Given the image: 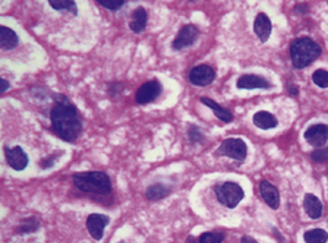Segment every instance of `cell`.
<instances>
[{
	"mask_svg": "<svg viewBox=\"0 0 328 243\" xmlns=\"http://www.w3.org/2000/svg\"><path fill=\"white\" fill-rule=\"evenodd\" d=\"M50 110L51 130L65 142H75L82 132V119L76 106L63 94H53Z\"/></svg>",
	"mask_w": 328,
	"mask_h": 243,
	"instance_id": "6da1fadb",
	"label": "cell"
},
{
	"mask_svg": "<svg viewBox=\"0 0 328 243\" xmlns=\"http://www.w3.org/2000/svg\"><path fill=\"white\" fill-rule=\"evenodd\" d=\"M73 185L85 194L107 195L111 192V179L104 172H82L72 176Z\"/></svg>",
	"mask_w": 328,
	"mask_h": 243,
	"instance_id": "7a4b0ae2",
	"label": "cell"
},
{
	"mask_svg": "<svg viewBox=\"0 0 328 243\" xmlns=\"http://www.w3.org/2000/svg\"><path fill=\"white\" fill-rule=\"evenodd\" d=\"M321 54V47L308 37H300L290 44V59L296 69H303L315 62Z\"/></svg>",
	"mask_w": 328,
	"mask_h": 243,
	"instance_id": "3957f363",
	"label": "cell"
},
{
	"mask_svg": "<svg viewBox=\"0 0 328 243\" xmlns=\"http://www.w3.org/2000/svg\"><path fill=\"white\" fill-rule=\"evenodd\" d=\"M214 192H216V196H217L220 204H223L224 207H227V208L238 207L239 202L245 196L243 189L238 183H235V182H223V183H219V185H216V188H214Z\"/></svg>",
	"mask_w": 328,
	"mask_h": 243,
	"instance_id": "277c9868",
	"label": "cell"
},
{
	"mask_svg": "<svg viewBox=\"0 0 328 243\" xmlns=\"http://www.w3.org/2000/svg\"><path fill=\"white\" fill-rule=\"evenodd\" d=\"M217 154L230 157L238 161H243L248 156V146H246V142L240 138H227L220 144Z\"/></svg>",
	"mask_w": 328,
	"mask_h": 243,
	"instance_id": "5b68a950",
	"label": "cell"
},
{
	"mask_svg": "<svg viewBox=\"0 0 328 243\" xmlns=\"http://www.w3.org/2000/svg\"><path fill=\"white\" fill-rule=\"evenodd\" d=\"M161 91H163V87H161L159 79H151V81H147L145 84H142L138 88L135 100H137L138 104L145 106V104L156 101L161 96Z\"/></svg>",
	"mask_w": 328,
	"mask_h": 243,
	"instance_id": "8992f818",
	"label": "cell"
},
{
	"mask_svg": "<svg viewBox=\"0 0 328 243\" xmlns=\"http://www.w3.org/2000/svg\"><path fill=\"white\" fill-rule=\"evenodd\" d=\"M188 78L195 87H207L216 79V70L208 65H198L189 70Z\"/></svg>",
	"mask_w": 328,
	"mask_h": 243,
	"instance_id": "52a82bcc",
	"label": "cell"
},
{
	"mask_svg": "<svg viewBox=\"0 0 328 243\" xmlns=\"http://www.w3.org/2000/svg\"><path fill=\"white\" fill-rule=\"evenodd\" d=\"M5 158L8 161L10 169L16 170V172H22L27 169V165L30 163V158H28V154L24 151V148L20 145L16 146H5Z\"/></svg>",
	"mask_w": 328,
	"mask_h": 243,
	"instance_id": "ba28073f",
	"label": "cell"
},
{
	"mask_svg": "<svg viewBox=\"0 0 328 243\" xmlns=\"http://www.w3.org/2000/svg\"><path fill=\"white\" fill-rule=\"evenodd\" d=\"M198 37L199 29L195 25L188 24V25H185V27H182L179 29L176 39L173 40V43H171V47H173V50L186 49L189 46H192L198 40Z\"/></svg>",
	"mask_w": 328,
	"mask_h": 243,
	"instance_id": "9c48e42d",
	"label": "cell"
},
{
	"mask_svg": "<svg viewBox=\"0 0 328 243\" xmlns=\"http://www.w3.org/2000/svg\"><path fill=\"white\" fill-rule=\"evenodd\" d=\"M110 217L104 214H91L87 218V229L94 240H101L104 236V227L109 226Z\"/></svg>",
	"mask_w": 328,
	"mask_h": 243,
	"instance_id": "30bf717a",
	"label": "cell"
},
{
	"mask_svg": "<svg viewBox=\"0 0 328 243\" xmlns=\"http://www.w3.org/2000/svg\"><path fill=\"white\" fill-rule=\"evenodd\" d=\"M305 139L308 141V144L315 148L325 145L328 141V126L324 123L309 126L305 132Z\"/></svg>",
	"mask_w": 328,
	"mask_h": 243,
	"instance_id": "8fae6325",
	"label": "cell"
},
{
	"mask_svg": "<svg viewBox=\"0 0 328 243\" xmlns=\"http://www.w3.org/2000/svg\"><path fill=\"white\" fill-rule=\"evenodd\" d=\"M236 87L239 89H268L271 84L259 75H242L236 82Z\"/></svg>",
	"mask_w": 328,
	"mask_h": 243,
	"instance_id": "7c38bea8",
	"label": "cell"
},
{
	"mask_svg": "<svg viewBox=\"0 0 328 243\" xmlns=\"http://www.w3.org/2000/svg\"><path fill=\"white\" fill-rule=\"evenodd\" d=\"M271 31H273V24H271V20L265 13H258L255 16V22H254V32L257 34V37L259 39V41L262 43H267L271 35Z\"/></svg>",
	"mask_w": 328,
	"mask_h": 243,
	"instance_id": "4fadbf2b",
	"label": "cell"
},
{
	"mask_svg": "<svg viewBox=\"0 0 328 243\" xmlns=\"http://www.w3.org/2000/svg\"><path fill=\"white\" fill-rule=\"evenodd\" d=\"M259 191H261V195H262L265 204L268 205L271 210H277L279 208L280 194L276 186L267 182V180H262L261 185H259Z\"/></svg>",
	"mask_w": 328,
	"mask_h": 243,
	"instance_id": "5bb4252c",
	"label": "cell"
},
{
	"mask_svg": "<svg viewBox=\"0 0 328 243\" xmlns=\"http://www.w3.org/2000/svg\"><path fill=\"white\" fill-rule=\"evenodd\" d=\"M20 44V37L18 34L9 27L2 25L0 27V49L8 51V50L15 49Z\"/></svg>",
	"mask_w": 328,
	"mask_h": 243,
	"instance_id": "9a60e30c",
	"label": "cell"
},
{
	"mask_svg": "<svg viewBox=\"0 0 328 243\" xmlns=\"http://www.w3.org/2000/svg\"><path fill=\"white\" fill-rule=\"evenodd\" d=\"M147 22H148V13L142 6L137 8L132 12V18L129 22V28L135 32V34H141L147 28Z\"/></svg>",
	"mask_w": 328,
	"mask_h": 243,
	"instance_id": "2e32d148",
	"label": "cell"
},
{
	"mask_svg": "<svg viewBox=\"0 0 328 243\" xmlns=\"http://www.w3.org/2000/svg\"><path fill=\"white\" fill-rule=\"evenodd\" d=\"M303 208L306 211V214L312 218V220H318L322 215V202L319 201L315 195L306 194L303 198Z\"/></svg>",
	"mask_w": 328,
	"mask_h": 243,
	"instance_id": "e0dca14e",
	"label": "cell"
},
{
	"mask_svg": "<svg viewBox=\"0 0 328 243\" xmlns=\"http://www.w3.org/2000/svg\"><path fill=\"white\" fill-rule=\"evenodd\" d=\"M254 125L262 130H268V129H273L279 125V120L277 117L274 116L273 113L269 111H265V110H261L258 113L254 115Z\"/></svg>",
	"mask_w": 328,
	"mask_h": 243,
	"instance_id": "ac0fdd59",
	"label": "cell"
},
{
	"mask_svg": "<svg viewBox=\"0 0 328 243\" xmlns=\"http://www.w3.org/2000/svg\"><path fill=\"white\" fill-rule=\"evenodd\" d=\"M201 101L207 106V107H209L213 111H214V115L216 116L219 117L220 120H223L224 123H230V122H233V115H231V111L230 110H227V108H224L223 106H220L219 103H216L214 100H211V98L208 97H202L201 98Z\"/></svg>",
	"mask_w": 328,
	"mask_h": 243,
	"instance_id": "d6986e66",
	"label": "cell"
},
{
	"mask_svg": "<svg viewBox=\"0 0 328 243\" xmlns=\"http://www.w3.org/2000/svg\"><path fill=\"white\" fill-rule=\"evenodd\" d=\"M169 194L170 188L163 185V183H154V185L148 186V189L145 191V196L149 201H160V199L166 198Z\"/></svg>",
	"mask_w": 328,
	"mask_h": 243,
	"instance_id": "ffe728a7",
	"label": "cell"
},
{
	"mask_svg": "<svg viewBox=\"0 0 328 243\" xmlns=\"http://www.w3.org/2000/svg\"><path fill=\"white\" fill-rule=\"evenodd\" d=\"M38 229H40V218L38 217H28V218L22 220L20 226L16 227V233L30 234L37 232Z\"/></svg>",
	"mask_w": 328,
	"mask_h": 243,
	"instance_id": "44dd1931",
	"label": "cell"
},
{
	"mask_svg": "<svg viewBox=\"0 0 328 243\" xmlns=\"http://www.w3.org/2000/svg\"><path fill=\"white\" fill-rule=\"evenodd\" d=\"M303 239L306 243H327L328 233L322 229H311L305 232Z\"/></svg>",
	"mask_w": 328,
	"mask_h": 243,
	"instance_id": "7402d4cb",
	"label": "cell"
},
{
	"mask_svg": "<svg viewBox=\"0 0 328 243\" xmlns=\"http://www.w3.org/2000/svg\"><path fill=\"white\" fill-rule=\"evenodd\" d=\"M49 5L54 10H60V12H72L73 15H76V13H78L76 2H73V0H59V2L50 0Z\"/></svg>",
	"mask_w": 328,
	"mask_h": 243,
	"instance_id": "603a6c76",
	"label": "cell"
},
{
	"mask_svg": "<svg viewBox=\"0 0 328 243\" xmlns=\"http://www.w3.org/2000/svg\"><path fill=\"white\" fill-rule=\"evenodd\" d=\"M314 84L319 88H328V72L324 69H318L312 73Z\"/></svg>",
	"mask_w": 328,
	"mask_h": 243,
	"instance_id": "cb8c5ba5",
	"label": "cell"
},
{
	"mask_svg": "<svg viewBox=\"0 0 328 243\" xmlns=\"http://www.w3.org/2000/svg\"><path fill=\"white\" fill-rule=\"evenodd\" d=\"M224 239V234L221 232H205L201 234L199 243H221Z\"/></svg>",
	"mask_w": 328,
	"mask_h": 243,
	"instance_id": "d4e9b609",
	"label": "cell"
},
{
	"mask_svg": "<svg viewBox=\"0 0 328 243\" xmlns=\"http://www.w3.org/2000/svg\"><path fill=\"white\" fill-rule=\"evenodd\" d=\"M97 3H99L101 8H106V9L111 10V12L120 10L126 5L125 0H97Z\"/></svg>",
	"mask_w": 328,
	"mask_h": 243,
	"instance_id": "484cf974",
	"label": "cell"
},
{
	"mask_svg": "<svg viewBox=\"0 0 328 243\" xmlns=\"http://www.w3.org/2000/svg\"><path fill=\"white\" fill-rule=\"evenodd\" d=\"M311 158H312V161H315V163H325L328 160V149L327 148L315 149V151L311 154Z\"/></svg>",
	"mask_w": 328,
	"mask_h": 243,
	"instance_id": "4316f807",
	"label": "cell"
},
{
	"mask_svg": "<svg viewBox=\"0 0 328 243\" xmlns=\"http://www.w3.org/2000/svg\"><path fill=\"white\" fill-rule=\"evenodd\" d=\"M123 84L119 82V81H116V82H111L109 84V96L111 98H116L119 97L120 94L123 92Z\"/></svg>",
	"mask_w": 328,
	"mask_h": 243,
	"instance_id": "83f0119b",
	"label": "cell"
},
{
	"mask_svg": "<svg viewBox=\"0 0 328 243\" xmlns=\"http://www.w3.org/2000/svg\"><path fill=\"white\" fill-rule=\"evenodd\" d=\"M188 135H189V139H190L192 142H201V141L204 139V135L201 134V130H199L197 126H194V125H190V126H189Z\"/></svg>",
	"mask_w": 328,
	"mask_h": 243,
	"instance_id": "f1b7e54d",
	"label": "cell"
},
{
	"mask_svg": "<svg viewBox=\"0 0 328 243\" xmlns=\"http://www.w3.org/2000/svg\"><path fill=\"white\" fill-rule=\"evenodd\" d=\"M56 160H57V156H50L47 158H43L40 161V167L41 169H51L56 164Z\"/></svg>",
	"mask_w": 328,
	"mask_h": 243,
	"instance_id": "f546056e",
	"label": "cell"
},
{
	"mask_svg": "<svg viewBox=\"0 0 328 243\" xmlns=\"http://www.w3.org/2000/svg\"><path fill=\"white\" fill-rule=\"evenodd\" d=\"M0 84H2V89H0V92H6V91L9 89V87H10L9 82H8V81H6L5 78L0 79Z\"/></svg>",
	"mask_w": 328,
	"mask_h": 243,
	"instance_id": "4dcf8cb0",
	"label": "cell"
},
{
	"mask_svg": "<svg viewBox=\"0 0 328 243\" xmlns=\"http://www.w3.org/2000/svg\"><path fill=\"white\" fill-rule=\"evenodd\" d=\"M240 243H258L254 237H250V236H243L242 239H240Z\"/></svg>",
	"mask_w": 328,
	"mask_h": 243,
	"instance_id": "1f68e13d",
	"label": "cell"
},
{
	"mask_svg": "<svg viewBox=\"0 0 328 243\" xmlns=\"http://www.w3.org/2000/svg\"><path fill=\"white\" fill-rule=\"evenodd\" d=\"M290 94H292V96H298V88L290 87Z\"/></svg>",
	"mask_w": 328,
	"mask_h": 243,
	"instance_id": "d6a6232c",
	"label": "cell"
},
{
	"mask_svg": "<svg viewBox=\"0 0 328 243\" xmlns=\"http://www.w3.org/2000/svg\"><path fill=\"white\" fill-rule=\"evenodd\" d=\"M119 243H126V242H123V240H122V242H119Z\"/></svg>",
	"mask_w": 328,
	"mask_h": 243,
	"instance_id": "836d02e7",
	"label": "cell"
}]
</instances>
